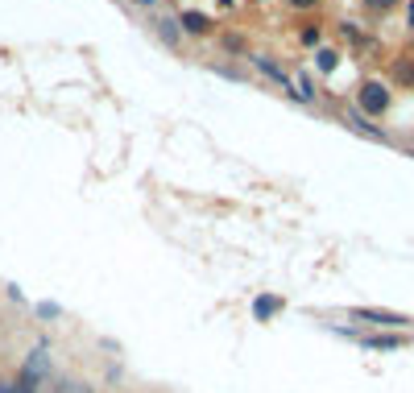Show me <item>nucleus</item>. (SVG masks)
Returning a JSON list of instances; mask_svg holds the SVG:
<instances>
[{
	"mask_svg": "<svg viewBox=\"0 0 414 393\" xmlns=\"http://www.w3.org/2000/svg\"><path fill=\"white\" fill-rule=\"evenodd\" d=\"M352 319H361V323H373V327H394V332H402V327H411V323H414L411 315L382 311V307H357V311H352Z\"/></svg>",
	"mask_w": 414,
	"mask_h": 393,
	"instance_id": "1",
	"label": "nucleus"
},
{
	"mask_svg": "<svg viewBox=\"0 0 414 393\" xmlns=\"http://www.w3.org/2000/svg\"><path fill=\"white\" fill-rule=\"evenodd\" d=\"M357 104H361V112H365V116H382V112L390 108V87H386V83H377V79H369V83L361 87Z\"/></svg>",
	"mask_w": 414,
	"mask_h": 393,
	"instance_id": "2",
	"label": "nucleus"
},
{
	"mask_svg": "<svg viewBox=\"0 0 414 393\" xmlns=\"http://www.w3.org/2000/svg\"><path fill=\"white\" fill-rule=\"evenodd\" d=\"M178 25H182V33H191V37H203V33L216 29V21H211L207 12H199V8H187V12L178 17Z\"/></svg>",
	"mask_w": 414,
	"mask_h": 393,
	"instance_id": "3",
	"label": "nucleus"
},
{
	"mask_svg": "<svg viewBox=\"0 0 414 393\" xmlns=\"http://www.w3.org/2000/svg\"><path fill=\"white\" fill-rule=\"evenodd\" d=\"M253 66H257L261 75H270V79H274V83H278L282 91H290V95H294V83L286 79V70H282V66H278L274 58H265V54H253Z\"/></svg>",
	"mask_w": 414,
	"mask_h": 393,
	"instance_id": "4",
	"label": "nucleus"
},
{
	"mask_svg": "<svg viewBox=\"0 0 414 393\" xmlns=\"http://www.w3.org/2000/svg\"><path fill=\"white\" fill-rule=\"evenodd\" d=\"M361 344H365L369 352H394V348L406 344V336H361Z\"/></svg>",
	"mask_w": 414,
	"mask_h": 393,
	"instance_id": "5",
	"label": "nucleus"
},
{
	"mask_svg": "<svg viewBox=\"0 0 414 393\" xmlns=\"http://www.w3.org/2000/svg\"><path fill=\"white\" fill-rule=\"evenodd\" d=\"M158 37H162L166 46H178V41H182V25H178V17H162V21H158Z\"/></svg>",
	"mask_w": 414,
	"mask_h": 393,
	"instance_id": "6",
	"label": "nucleus"
},
{
	"mask_svg": "<svg viewBox=\"0 0 414 393\" xmlns=\"http://www.w3.org/2000/svg\"><path fill=\"white\" fill-rule=\"evenodd\" d=\"M278 311H282V298H278V294H261V298L253 303V315H257L261 323H265V319H274Z\"/></svg>",
	"mask_w": 414,
	"mask_h": 393,
	"instance_id": "7",
	"label": "nucleus"
},
{
	"mask_svg": "<svg viewBox=\"0 0 414 393\" xmlns=\"http://www.w3.org/2000/svg\"><path fill=\"white\" fill-rule=\"evenodd\" d=\"M348 124H352L357 133H365V137H373V141H386V133H382L377 124H369V120H365L361 112H348Z\"/></svg>",
	"mask_w": 414,
	"mask_h": 393,
	"instance_id": "8",
	"label": "nucleus"
},
{
	"mask_svg": "<svg viewBox=\"0 0 414 393\" xmlns=\"http://www.w3.org/2000/svg\"><path fill=\"white\" fill-rule=\"evenodd\" d=\"M315 62H319V70H336L340 54H336V50H319V54H315Z\"/></svg>",
	"mask_w": 414,
	"mask_h": 393,
	"instance_id": "9",
	"label": "nucleus"
},
{
	"mask_svg": "<svg viewBox=\"0 0 414 393\" xmlns=\"http://www.w3.org/2000/svg\"><path fill=\"white\" fill-rule=\"evenodd\" d=\"M0 393H33L25 381H0Z\"/></svg>",
	"mask_w": 414,
	"mask_h": 393,
	"instance_id": "10",
	"label": "nucleus"
},
{
	"mask_svg": "<svg viewBox=\"0 0 414 393\" xmlns=\"http://www.w3.org/2000/svg\"><path fill=\"white\" fill-rule=\"evenodd\" d=\"M37 315H41V319H58V307H54V303H41Z\"/></svg>",
	"mask_w": 414,
	"mask_h": 393,
	"instance_id": "11",
	"label": "nucleus"
},
{
	"mask_svg": "<svg viewBox=\"0 0 414 393\" xmlns=\"http://www.w3.org/2000/svg\"><path fill=\"white\" fill-rule=\"evenodd\" d=\"M398 79H406V83H414V66H411V62H398Z\"/></svg>",
	"mask_w": 414,
	"mask_h": 393,
	"instance_id": "12",
	"label": "nucleus"
},
{
	"mask_svg": "<svg viewBox=\"0 0 414 393\" xmlns=\"http://www.w3.org/2000/svg\"><path fill=\"white\" fill-rule=\"evenodd\" d=\"M303 46H319V29H303Z\"/></svg>",
	"mask_w": 414,
	"mask_h": 393,
	"instance_id": "13",
	"label": "nucleus"
},
{
	"mask_svg": "<svg viewBox=\"0 0 414 393\" xmlns=\"http://www.w3.org/2000/svg\"><path fill=\"white\" fill-rule=\"evenodd\" d=\"M286 4H290V8H315L319 0H286Z\"/></svg>",
	"mask_w": 414,
	"mask_h": 393,
	"instance_id": "14",
	"label": "nucleus"
},
{
	"mask_svg": "<svg viewBox=\"0 0 414 393\" xmlns=\"http://www.w3.org/2000/svg\"><path fill=\"white\" fill-rule=\"evenodd\" d=\"M369 8H390V4H398V0H365Z\"/></svg>",
	"mask_w": 414,
	"mask_h": 393,
	"instance_id": "15",
	"label": "nucleus"
},
{
	"mask_svg": "<svg viewBox=\"0 0 414 393\" xmlns=\"http://www.w3.org/2000/svg\"><path fill=\"white\" fill-rule=\"evenodd\" d=\"M406 21H411V29H414V0H411V8H406Z\"/></svg>",
	"mask_w": 414,
	"mask_h": 393,
	"instance_id": "16",
	"label": "nucleus"
},
{
	"mask_svg": "<svg viewBox=\"0 0 414 393\" xmlns=\"http://www.w3.org/2000/svg\"><path fill=\"white\" fill-rule=\"evenodd\" d=\"M137 4H153V0H137Z\"/></svg>",
	"mask_w": 414,
	"mask_h": 393,
	"instance_id": "17",
	"label": "nucleus"
}]
</instances>
